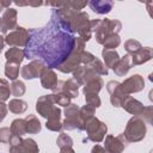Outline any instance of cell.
<instances>
[{
	"label": "cell",
	"instance_id": "7dc6e473",
	"mask_svg": "<svg viewBox=\"0 0 153 153\" xmlns=\"http://www.w3.org/2000/svg\"><path fill=\"white\" fill-rule=\"evenodd\" d=\"M60 153H75V152L72 147H63V148H60Z\"/></svg>",
	"mask_w": 153,
	"mask_h": 153
},
{
	"label": "cell",
	"instance_id": "6da1fadb",
	"mask_svg": "<svg viewBox=\"0 0 153 153\" xmlns=\"http://www.w3.org/2000/svg\"><path fill=\"white\" fill-rule=\"evenodd\" d=\"M29 42L24 50L25 59L38 60L45 67L57 68L72 53L75 36L66 31L51 12L43 27L29 29Z\"/></svg>",
	"mask_w": 153,
	"mask_h": 153
},
{
	"label": "cell",
	"instance_id": "ffe728a7",
	"mask_svg": "<svg viewBox=\"0 0 153 153\" xmlns=\"http://www.w3.org/2000/svg\"><path fill=\"white\" fill-rule=\"evenodd\" d=\"M103 86H104L103 79H102L99 75H97V76L90 79V80L84 85L82 92H84V94H87V93H96V94H98V92L103 88Z\"/></svg>",
	"mask_w": 153,
	"mask_h": 153
},
{
	"label": "cell",
	"instance_id": "7a4b0ae2",
	"mask_svg": "<svg viewBox=\"0 0 153 153\" xmlns=\"http://www.w3.org/2000/svg\"><path fill=\"white\" fill-rule=\"evenodd\" d=\"M85 50V42L80 37H75V43L69 56L57 67L61 73H73L79 66H81V55Z\"/></svg>",
	"mask_w": 153,
	"mask_h": 153
},
{
	"label": "cell",
	"instance_id": "83f0119b",
	"mask_svg": "<svg viewBox=\"0 0 153 153\" xmlns=\"http://www.w3.org/2000/svg\"><path fill=\"white\" fill-rule=\"evenodd\" d=\"M94 112H96V109L88 104H85L84 106H81L79 109V116H80V120L84 123V126H86V123L94 116Z\"/></svg>",
	"mask_w": 153,
	"mask_h": 153
},
{
	"label": "cell",
	"instance_id": "c3c4849f",
	"mask_svg": "<svg viewBox=\"0 0 153 153\" xmlns=\"http://www.w3.org/2000/svg\"><path fill=\"white\" fill-rule=\"evenodd\" d=\"M7 29H6V26H5V24H4V22H2V19L0 18V33H7Z\"/></svg>",
	"mask_w": 153,
	"mask_h": 153
},
{
	"label": "cell",
	"instance_id": "b9f144b4",
	"mask_svg": "<svg viewBox=\"0 0 153 153\" xmlns=\"http://www.w3.org/2000/svg\"><path fill=\"white\" fill-rule=\"evenodd\" d=\"M22 142H23V139H22V136H18V135H11V137L8 140L10 146H18Z\"/></svg>",
	"mask_w": 153,
	"mask_h": 153
},
{
	"label": "cell",
	"instance_id": "f1b7e54d",
	"mask_svg": "<svg viewBox=\"0 0 153 153\" xmlns=\"http://www.w3.org/2000/svg\"><path fill=\"white\" fill-rule=\"evenodd\" d=\"M20 153H38V146L33 139H24L20 147Z\"/></svg>",
	"mask_w": 153,
	"mask_h": 153
},
{
	"label": "cell",
	"instance_id": "484cf974",
	"mask_svg": "<svg viewBox=\"0 0 153 153\" xmlns=\"http://www.w3.org/2000/svg\"><path fill=\"white\" fill-rule=\"evenodd\" d=\"M8 110L13 114H17V115H20V114H24L27 109V103L20 98H13L10 100L8 105H7Z\"/></svg>",
	"mask_w": 153,
	"mask_h": 153
},
{
	"label": "cell",
	"instance_id": "8992f818",
	"mask_svg": "<svg viewBox=\"0 0 153 153\" xmlns=\"http://www.w3.org/2000/svg\"><path fill=\"white\" fill-rule=\"evenodd\" d=\"M85 130L87 134V139L93 142H100L104 140L105 134L108 131V127L104 122L98 120L97 117H92L85 126Z\"/></svg>",
	"mask_w": 153,
	"mask_h": 153
},
{
	"label": "cell",
	"instance_id": "9c48e42d",
	"mask_svg": "<svg viewBox=\"0 0 153 153\" xmlns=\"http://www.w3.org/2000/svg\"><path fill=\"white\" fill-rule=\"evenodd\" d=\"M128 141L124 137L123 133L120 134L118 136L114 135H108L104 137V148L109 153H122L124 148L128 146Z\"/></svg>",
	"mask_w": 153,
	"mask_h": 153
},
{
	"label": "cell",
	"instance_id": "5b68a950",
	"mask_svg": "<svg viewBox=\"0 0 153 153\" xmlns=\"http://www.w3.org/2000/svg\"><path fill=\"white\" fill-rule=\"evenodd\" d=\"M79 106L76 104L71 103L65 109V120L62 122V129L65 130H85V126L79 116Z\"/></svg>",
	"mask_w": 153,
	"mask_h": 153
},
{
	"label": "cell",
	"instance_id": "52a82bcc",
	"mask_svg": "<svg viewBox=\"0 0 153 153\" xmlns=\"http://www.w3.org/2000/svg\"><path fill=\"white\" fill-rule=\"evenodd\" d=\"M29 42V31L23 26H17L14 30L10 31L5 36V44L10 47L25 48Z\"/></svg>",
	"mask_w": 153,
	"mask_h": 153
},
{
	"label": "cell",
	"instance_id": "836d02e7",
	"mask_svg": "<svg viewBox=\"0 0 153 153\" xmlns=\"http://www.w3.org/2000/svg\"><path fill=\"white\" fill-rule=\"evenodd\" d=\"M121 44V38L117 33H111L103 43L104 49H115Z\"/></svg>",
	"mask_w": 153,
	"mask_h": 153
},
{
	"label": "cell",
	"instance_id": "3957f363",
	"mask_svg": "<svg viewBox=\"0 0 153 153\" xmlns=\"http://www.w3.org/2000/svg\"><path fill=\"white\" fill-rule=\"evenodd\" d=\"M146 122L139 116H133L128 121L123 135L128 142H139L146 136Z\"/></svg>",
	"mask_w": 153,
	"mask_h": 153
},
{
	"label": "cell",
	"instance_id": "44dd1931",
	"mask_svg": "<svg viewBox=\"0 0 153 153\" xmlns=\"http://www.w3.org/2000/svg\"><path fill=\"white\" fill-rule=\"evenodd\" d=\"M5 26L7 30H14L18 25H17V10L14 8H6L2 17H1Z\"/></svg>",
	"mask_w": 153,
	"mask_h": 153
},
{
	"label": "cell",
	"instance_id": "60d3db41",
	"mask_svg": "<svg viewBox=\"0 0 153 153\" xmlns=\"http://www.w3.org/2000/svg\"><path fill=\"white\" fill-rule=\"evenodd\" d=\"M11 135H12V133H11V129L10 128H7V127L1 128L0 129V142H4V143L8 142Z\"/></svg>",
	"mask_w": 153,
	"mask_h": 153
},
{
	"label": "cell",
	"instance_id": "e0dca14e",
	"mask_svg": "<svg viewBox=\"0 0 153 153\" xmlns=\"http://www.w3.org/2000/svg\"><path fill=\"white\" fill-rule=\"evenodd\" d=\"M130 57H131V63H133V66L142 65V63L149 61V60L153 57V49H152L151 47L141 48L139 51L131 54Z\"/></svg>",
	"mask_w": 153,
	"mask_h": 153
},
{
	"label": "cell",
	"instance_id": "9a60e30c",
	"mask_svg": "<svg viewBox=\"0 0 153 153\" xmlns=\"http://www.w3.org/2000/svg\"><path fill=\"white\" fill-rule=\"evenodd\" d=\"M121 106H122L127 112H129V114H131V115H134V116H140V115L142 114V111H143V108H145L143 104H142L140 100L133 98L131 96H127V97L123 99Z\"/></svg>",
	"mask_w": 153,
	"mask_h": 153
},
{
	"label": "cell",
	"instance_id": "4dcf8cb0",
	"mask_svg": "<svg viewBox=\"0 0 153 153\" xmlns=\"http://www.w3.org/2000/svg\"><path fill=\"white\" fill-rule=\"evenodd\" d=\"M87 67H90L97 75H108L109 73V69L105 67V65L97 57H94L93 61L90 65H87Z\"/></svg>",
	"mask_w": 153,
	"mask_h": 153
},
{
	"label": "cell",
	"instance_id": "d6a6232c",
	"mask_svg": "<svg viewBox=\"0 0 153 153\" xmlns=\"http://www.w3.org/2000/svg\"><path fill=\"white\" fill-rule=\"evenodd\" d=\"M11 93L14 96V97H20L25 93L26 91V87H25V84L22 81V80H14L11 85Z\"/></svg>",
	"mask_w": 153,
	"mask_h": 153
},
{
	"label": "cell",
	"instance_id": "ee69618b",
	"mask_svg": "<svg viewBox=\"0 0 153 153\" xmlns=\"http://www.w3.org/2000/svg\"><path fill=\"white\" fill-rule=\"evenodd\" d=\"M91 153H109L103 146H100V145H94L93 147H92V149H91Z\"/></svg>",
	"mask_w": 153,
	"mask_h": 153
},
{
	"label": "cell",
	"instance_id": "1f68e13d",
	"mask_svg": "<svg viewBox=\"0 0 153 153\" xmlns=\"http://www.w3.org/2000/svg\"><path fill=\"white\" fill-rule=\"evenodd\" d=\"M11 87L6 79H0V103H5L10 99Z\"/></svg>",
	"mask_w": 153,
	"mask_h": 153
},
{
	"label": "cell",
	"instance_id": "681fc988",
	"mask_svg": "<svg viewBox=\"0 0 153 153\" xmlns=\"http://www.w3.org/2000/svg\"><path fill=\"white\" fill-rule=\"evenodd\" d=\"M4 45H5V37L0 35V53L2 51V48H4Z\"/></svg>",
	"mask_w": 153,
	"mask_h": 153
},
{
	"label": "cell",
	"instance_id": "d4e9b609",
	"mask_svg": "<svg viewBox=\"0 0 153 153\" xmlns=\"http://www.w3.org/2000/svg\"><path fill=\"white\" fill-rule=\"evenodd\" d=\"M102 57L104 60V65L105 67L109 69V68H112L115 66V63L118 61L120 59V55L115 50V49H103L102 51Z\"/></svg>",
	"mask_w": 153,
	"mask_h": 153
},
{
	"label": "cell",
	"instance_id": "f35d334b",
	"mask_svg": "<svg viewBox=\"0 0 153 153\" xmlns=\"http://www.w3.org/2000/svg\"><path fill=\"white\" fill-rule=\"evenodd\" d=\"M139 117H141V118H142L145 122H147V123H152V118H153V108H152V106H145L142 114H141Z\"/></svg>",
	"mask_w": 153,
	"mask_h": 153
},
{
	"label": "cell",
	"instance_id": "2e32d148",
	"mask_svg": "<svg viewBox=\"0 0 153 153\" xmlns=\"http://www.w3.org/2000/svg\"><path fill=\"white\" fill-rule=\"evenodd\" d=\"M131 67H133L131 57H130L129 54H127L123 57H120L118 59V61L115 63V66L112 67V69H114V72H115V74L117 76H124L129 72V69Z\"/></svg>",
	"mask_w": 153,
	"mask_h": 153
},
{
	"label": "cell",
	"instance_id": "603a6c76",
	"mask_svg": "<svg viewBox=\"0 0 153 153\" xmlns=\"http://www.w3.org/2000/svg\"><path fill=\"white\" fill-rule=\"evenodd\" d=\"M5 57L7 62H14L20 65L23 62V60L25 59L24 56V50L17 47H11L6 53H5Z\"/></svg>",
	"mask_w": 153,
	"mask_h": 153
},
{
	"label": "cell",
	"instance_id": "8fae6325",
	"mask_svg": "<svg viewBox=\"0 0 153 153\" xmlns=\"http://www.w3.org/2000/svg\"><path fill=\"white\" fill-rule=\"evenodd\" d=\"M121 84V88L122 91L129 96L130 93H136L143 90L145 87V80L140 74H134L129 78H127L124 81L120 82Z\"/></svg>",
	"mask_w": 153,
	"mask_h": 153
},
{
	"label": "cell",
	"instance_id": "ac0fdd59",
	"mask_svg": "<svg viewBox=\"0 0 153 153\" xmlns=\"http://www.w3.org/2000/svg\"><path fill=\"white\" fill-rule=\"evenodd\" d=\"M90 8L98 13V14H105L109 13L114 7V1L110 0H92L88 2Z\"/></svg>",
	"mask_w": 153,
	"mask_h": 153
},
{
	"label": "cell",
	"instance_id": "7c38bea8",
	"mask_svg": "<svg viewBox=\"0 0 153 153\" xmlns=\"http://www.w3.org/2000/svg\"><path fill=\"white\" fill-rule=\"evenodd\" d=\"M106 90L110 93V102H111L112 106H115V108L121 106L123 99L127 97V94L121 88V84L116 80H110L106 84Z\"/></svg>",
	"mask_w": 153,
	"mask_h": 153
},
{
	"label": "cell",
	"instance_id": "5bb4252c",
	"mask_svg": "<svg viewBox=\"0 0 153 153\" xmlns=\"http://www.w3.org/2000/svg\"><path fill=\"white\" fill-rule=\"evenodd\" d=\"M94 76H97V74H96L90 67L81 65V66H79V67L73 72V78H72V79H74L79 86H84L90 79H92V78H94Z\"/></svg>",
	"mask_w": 153,
	"mask_h": 153
},
{
	"label": "cell",
	"instance_id": "4316f807",
	"mask_svg": "<svg viewBox=\"0 0 153 153\" xmlns=\"http://www.w3.org/2000/svg\"><path fill=\"white\" fill-rule=\"evenodd\" d=\"M11 133L12 135H18V136H22L26 133V128H25V121L24 118H16L12 121L11 123Z\"/></svg>",
	"mask_w": 153,
	"mask_h": 153
},
{
	"label": "cell",
	"instance_id": "d590c367",
	"mask_svg": "<svg viewBox=\"0 0 153 153\" xmlns=\"http://www.w3.org/2000/svg\"><path fill=\"white\" fill-rule=\"evenodd\" d=\"M53 94V98H54V102L55 104L57 105H61V106H68L71 104V98L62 93V92H59V93H51Z\"/></svg>",
	"mask_w": 153,
	"mask_h": 153
},
{
	"label": "cell",
	"instance_id": "f546056e",
	"mask_svg": "<svg viewBox=\"0 0 153 153\" xmlns=\"http://www.w3.org/2000/svg\"><path fill=\"white\" fill-rule=\"evenodd\" d=\"M5 75L14 81L17 80L18 75H19V65L18 63H14V62H7L6 61V65H5Z\"/></svg>",
	"mask_w": 153,
	"mask_h": 153
},
{
	"label": "cell",
	"instance_id": "e575fe53",
	"mask_svg": "<svg viewBox=\"0 0 153 153\" xmlns=\"http://www.w3.org/2000/svg\"><path fill=\"white\" fill-rule=\"evenodd\" d=\"M141 48H142L141 43H140L139 41H136V39H128V41L124 42V49L127 50V53H128L129 55H131V54L139 51Z\"/></svg>",
	"mask_w": 153,
	"mask_h": 153
},
{
	"label": "cell",
	"instance_id": "7bdbcfd3",
	"mask_svg": "<svg viewBox=\"0 0 153 153\" xmlns=\"http://www.w3.org/2000/svg\"><path fill=\"white\" fill-rule=\"evenodd\" d=\"M7 111H8V108L5 103H0V123L5 120L6 115H7Z\"/></svg>",
	"mask_w": 153,
	"mask_h": 153
},
{
	"label": "cell",
	"instance_id": "ba28073f",
	"mask_svg": "<svg viewBox=\"0 0 153 153\" xmlns=\"http://www.w3.org/2000/svg\"><path fill=\"white\" fill-rule=\"evenodd\" d=\"M57 106H55L53 94L42 96L36 102V111L38 112V115H41L44 118H49L55 112Z\"/></svg>",
	"mask_w": 153,
	"mask_h": 153
},
{
	"label": "cell",
	"instance_id": "ab89813d",
	"mask_svg": "<svg viewBox=\"0 0 153 153\" xmlns=\"http://www.w3.org/2000/svg\"><path fill=\"white\" fill-rule=\"evenodd\" d=\"M67 4H68V6L72 8V10H74V11H81L88 2L87 1H76V0H69V1H67Z\"/></svg>",
	"mask_w": 153,
	"mask_h": 153
},
{
	"label": "cell",
	"instance_id": "cb8c5ba5",
	"mask_svg": "<svg viewBox=\"0 0 153 153\" xmlns=\"http://www.w3.org/2000/svg\"><path fill=\"white\" fill-rule=\"evenodd\" d=\"M24 121H25V128H26L27 134H38L41 131V129H42L41 122L38 121V118L35 115H32V114L27 115L24 118Z\"/></svg>",
	"mask_w": 153,
	"mask_h": 153
},
{
	"label": "cell",
	"instance_id": "f6af8a7d",
	"mask_svg": "<svg viewBox=\"0 0 153 153\" xmlns=\"http://www.w3.org/2000/svg\"><path fill=\"white\" fill-rule=\"evenodd\" d=\"M12 1H8V0H0V12L2 10H6V8H10Z\"/></svg>",
	"mask_w": 153,
	"mask_h": 153
},
{
	"label": "cell",
	"instance_id": "7402d4cb",
	"mask_svg": "<svg viewBox=\"0 0 153 153\" xmlns=\"http://www.w3.org/2000/svg\"><path fill=\"white\" fill-rule=\"evenodd\" d=\"M45 127L47 129L51 130V131H60L62 129V122H61V109L57 108L55 110V112L49 117L47 118V122H45Z\"/></svg>",
	"mask_w": 153,
	"mask_h": 153
},
{
	"label": "cell",
	"instance_id": "74e56055",
	"mask_svg": "<svg viewBox=\"0 0 153 153\" xmlns=\"http://www.w3.org/2000/svg\"><path fill=\"white\" fill-rule=\"evenodd\" d=\"M85 100H86V104L93 106L94 109L99 108L100 104H102L99 96L96 94V93H87V94H85Z\"/></svg>",
	"mask_w": 153,
	"mask_h": 153
},
{
	"label": "cell",
	"instance_id": "d6986e66",
	"mask_svg": "<svg viewBox=\"0 0 153 153\" xmlns=\"http://www.w3.org/2000/svg\"><path fill=\"white\" fill-rule=\"evenodd\" d=\"M39 78H41V85H42L43 88H49V90H51V88L55 86V84L57 82L56 73H55L53 69L48 68V67L44 68V71L42 72V74H41Z\"/></svg>",
	"mask_w": 153,
	"mask_h": 153
},
{
	"label": "cell",
	"instance_id": "4fadbf2b",
	"mask_svg": "<svg viewBox=\"0 0 153 153\" xmlns=\"http://www.w3.org/2000/svg\"><path fill=\"white\" fill-rule=\"evenodd\" d=\"M45 66L38 61V60H32L30 63L23 66L22 71H20V74L24 79L26 80H31V79H35V78H39L42 72L44 71Z\"/></svg>",
	"mask_w": 153,
	"mask_h": 153
},
{
	"label": "cell",
	"instance_id": "277c9868",
	"mask_svg": "<svg viewBox=\"0 0 153 153\" xmlns=\"http://www.w3.org/2000/svg\"><path fill=\"white\" fill-rule=\"evenodd\" d=\"M122 29V24L120 20L117 19H102L98 29L94 31L96 33V41L99 44H103L105 42V39L111 35V33H117L121 31Z\"/></svg>",
	"mask_w": 153,
	"mask_h": 153
},
{
	"label": "cell",
	"instance_id": "bcb514c9",
	"mask_svg": "<svg viewBox=\"0 0 153 153\" xmlns=\"http://www.w3.org/2000/svg\"><path fill=\"white\" fill-rule=\"evenodd\" d=\"M26 5L27 6H35V7H37V6L44 5V2H42V1H26Z\"/></svg>",
	"mask_w": 153,
	"mask_h": 153
},
{
	"label": "cell",
	"instance_id": "8d00e7d4",
	"mask_svg": "<svg viewBox=\"0 0 153 153\" xmlns=\"http://www.w3.org/2000/svg\"><path fill=\"white\" fill-rule=\"evenodd\" d=\"M56 143L60 148H63V147H72L73 146V140L72 137L68 135V134H65V133H61L56 140Z\"/></svg>",
	"mask_w": 153,
	"mask_h": 153
},
{
	"label": "cell",
	"instance_id": "30bf717a",
	"mask_svg": "<svg viewBox=\"0 0 153 153\" xmlns=\"http://www.w3.org/2000/svg\"><path fill=\"white\" fill-rule=\"evenodd\" d=\"M51 91H53V93L62 92V93L67 94L72 99V98H76L78 97V94H79V85L76 84V81L74 79H68L66 81L57 80V82L51 88Z\"/></svg>",
	"mask_w": 153,
	"mask_h": 153
}]
</instances>
